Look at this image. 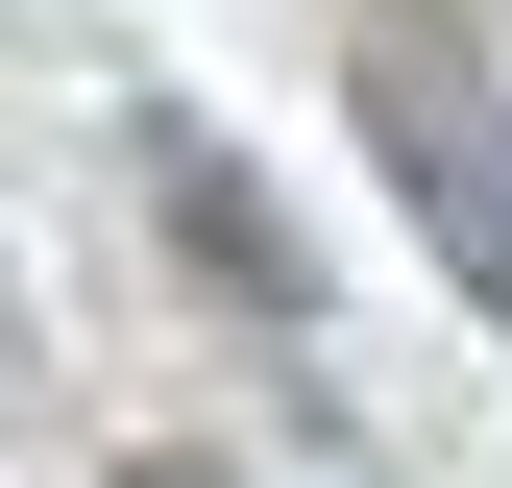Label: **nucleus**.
Returning <instances> with one entry per match:
<instances>
[{
  "label": "nucleus",
  "mask_w": 512,
  "mask_h": 488,
  "mask_svg": "<svg viewBox=\"0 0 512 488\" xmlns=\"http://www.w3.org/2000/svg\"><path fill=\"white\" fill-rule=\"evenodd\" d=\"M122 171H147V220H171V269H196L220 318H317V244L269 220V171H244V147H220L196 98H147V122H122Z\"/></svg>",
  "instance_id": "nucleus-1"
},
{
  "label": "nucleus",
  "mask_w": 512,
  "mask_h": 488,
  "mask_svg": "<svg viewBox=\"0 0 512 488\" xmlns=\"http://www.w3.org/2000/svg\"><path fill=\"white\" fill-rule=\"evenodd\" d=\"M366 147H391V196L439 220V269H464L488 318H512V171H488V122H464V74H439L415 25L366 49Z\"/></svg>",
  "instance_id": "nucleus-2"
},
{
  "label": "nucleus",
  "mask_w": 512,
  "mask_h": 488,
  "mask_svg": "<svg viewBox=\"0 0 512 488\" xmlns=\"http://www.w3.org/2000/svg\"><path fill=\"white\" fill-rule=\"evenodd\" d=\"M147 488H196V464H147Z\"/></svg>",
  "instance_id": "nucleus-3"
}]
</instances>
